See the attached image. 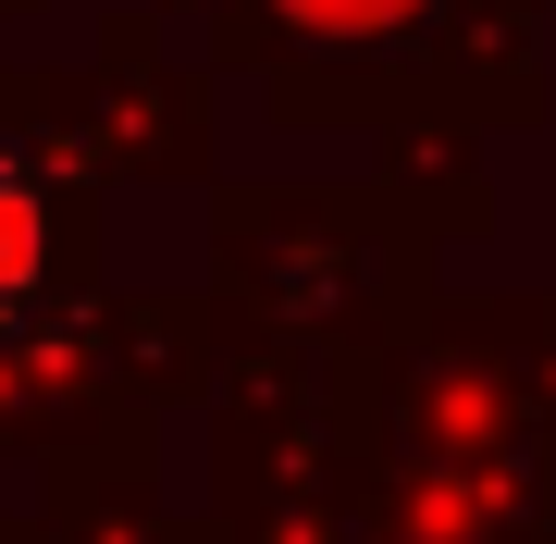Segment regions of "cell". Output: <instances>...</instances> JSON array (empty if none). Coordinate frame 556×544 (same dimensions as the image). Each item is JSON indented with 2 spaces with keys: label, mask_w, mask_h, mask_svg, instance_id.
Segmentation results:
<instances>
[{
  "label": "cell",
  "mask_w": 556,
  "mask_h": 544,
  "mask_svg": "<svg viewBox=\"0 0 556 544\" xmlns=\"http://www.w3.org/2000/svg\"><path fill=\"white\" fill-rule=\"evenodd\" d=\"M38 273H50V199H38V174H25L13 149H0V334L25 322Z\"/></svg>",
  "instance_id": "cell-1"
},
{
  "label": "cell",
  "mask_w": 556,
  "mask_h": 544,
  "mask_svg": "<svg viewBox=\"0 0 556 544\" xmlns=\"http://www.w3.org/2000/svg\"><path fill=\"white\" fill-rule=\"evenodd\" d=\"M285 25H309V38H383V25H408L420 0H273Z\"/></svg>",
  "instance_id": "cell-2"
}]
</instances>
